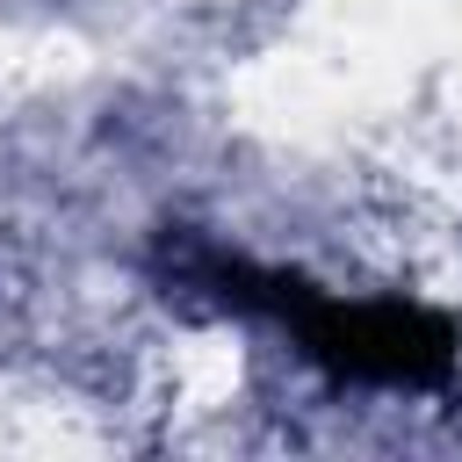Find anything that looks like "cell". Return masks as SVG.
Wrapping results in <instances>:
<instances>
[{"instance_id": "obj_1", "label": "cell", "mask_w": 462, "mask_h": 462, "mask_svg": "<svg viewBox=\"0 0 462 462\" xmlns=\"http://www.w3.org/2000/svg\"><path fill=\"white\" fill-rule=\"evenodd\" d=\"M202 282H217L224 296L274 310L282 325H296L303 354H318L332 375L346 383H383V390H440L455 375V325L426 303H390V296H325L303 289L289 274H253L238 260H202Z\"/></svg>"}]
</instances>
